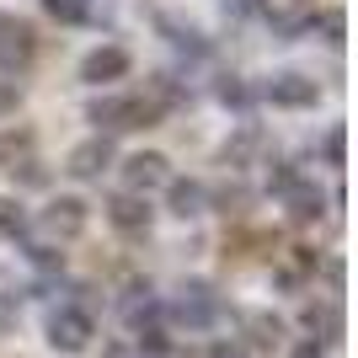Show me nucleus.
<instances>
[{"mask_svg":"<svg viewBox=\"0 0 358 358\" xmlns=\"http://www.w3.org/2000/svg\"><path fill=\"white\" fill-rule=\"evenodd\" d=\"M166 118V107L139 91V96H102V102H91V123L102 129V134H129V129H155Z\"/></svg>","mask_w":358,"mask_h":358,"instance_id":"obj_1","label":"nucleus"},{"mask_svg":"<svg viewBox=\"0 0 358 358\" xmlns=\"http://www.w3.org/2000/svg\"><path fill=\"white\" fill-rule=\"evenodd\" d=\"M220 315H224V294L214 284H203V278H187L177 289V299H171V321L187 331H209Z\"/></svg>","mask_w":358,"mask_h":358,"instance_id":"obj_2","label":"nucleus"},{"mask_svg":"<svg viewBox=\"0 0 358 358\" xmlns=\"http://www.w3.org/2000/svg\"><path fill=\"white\" fill-rule=\"evenodd\" d=\"M38 59V27L22 16H0V70L16 75Z\"/></svg>","mask_w":358,"mask_h":358,"instance_id":"obj_3","label":"nucleus"},{"mask_svg":"<svg viewBox=\"0 0 358 358\" xmlns=\"http://www.w3.org/2000/svg\"><path fill=\"white\" fill-rule=\"evenodd\" d=\"M91 331H96V321H91L86 305H59V310L48 315V343L59 348V353H80L91 343Z\"/></svg>","mask_w":358,"mask_h":358,"instance_id":"obj_4","label":"nucleus"},{"mask_svg":"<svg viewBox=\"0 0 358 358\" xmlns=\"http://www.w3.org/2000/svg\"><path fill=\"white\" fill-rule=\"evenodd\" d=\"M299 321H305V331H310L321 348L343 343V305H337V299H310V305L299 310Z\"/></svg>","mask_w":358,"mask_h":358,"instance_id":"obj_5","label":"nucleus"},{"mask_svg":"<svg viewBox=\"0 0 358 358\" xmlns=\"http://www.w3.org/2000/svg\"><path fill=\"white\" fill-rule=\"evenodd\" d=\"M107 166H113V139L96 134V139H86V145H75V150H70L64 171H70V177H80V182H96Z\"/></svg>","mask_w":358,"mask_h":358,"instance_id":"obj_6","label":"nucleus"},{"mask_svg":"<svg viewBox=\"0 0 358 358\" xmlns=\"http://www.w3.org/2000/svg\"><path fill=\"white\" fill-rule=\"evenodd\" d=\"M150 203L145 193H118L107 198V220H113V230H123V236H150Z\"/></svg>","mask_w":358,"mask_h":358,"instance_id":"obj_7","label":"nucleus"},{"mask_svg":"<svg viewBox=\"0 0 358 358\" xmlns=\"http://www.w3.org/2000/svg\"><path fill=\"white\" fill-rule=\"evenodd\" d=\"M166 155H155V150H139V155H129L123 161V182H129V193H150V187H166Z\"/></svg>","mask_w":358,"mask_h":358,"instance_id":"obj_8","label":"nucleus"},{"mask_svg":"<svg viewBox=\"0 0 358 358\" xmlns=\"http://www.w3.org/2000/svg\"><path fill=\"white\" fill-rule=\"evenodd\" d=\"M43 230L59 236V241H75L80 230H86V203H80V198H54V203L43 209Z\"/></svg>","mask_w":358,"mask_h":358,"instance_id":"obj_9","label":"nucleus"},{"mask_svg":"<svg viewBox=\"0 0 358 358\" xmlns=\"http://www.w3.org/2000/svg\"><path fill=\"white\" fill-rule=\"evenodd\" d=\"M166 203H171V214L177 220H198V214L209 209V187L203 182H182V177H166Z\"/></svg>","mask_w":358,"mask_h":358,"instance_id":"obj_10","label":"nucleus"},{"mask_svg":"<svg viewBox=\"0 0 358 358\" xmlns=\"http://www.w3.org/2000/svg\"><path fill=\"white\" fill-rule=\"evenodd\" d=\"M268 102L273 107H315V80L310 75H273L268 80Z\"/></svg>","mask_w":358,"mask_h":358,"instance_id":"obj_11","label":"nucleus"},{"mask_svg":"<svg viewBox=\"0 0 358 358\" xmlns=\"http://www.w3.org/2000/svg\"><path fill=\"white\" fill-rule=\"evenodd\" d=\"M241 331H246V353H252V348H278L284 343V321H278V315L273 310H241Z\"/></svg>","mask_w":358,"mask_h":358,"instance_id":"obj_12","label":"nucleus"},{"mask_svg":"<svg viewBox=\"0 0 358 358\" xmlns=\"http://www.w3.org/2000/svg\"><path fill=\"white\" fill-rule=\"evenodd\" d=\"M118 75H129V54H123V48H91L86 64H80V80H91V86L118 80Z\"/></svg>","mask_w":358,"mask_h":358,"instance_id":"obj_13","label":"nucleus"},{"mask_svg":"<svg viewBox=\"0 0 358 358\" xmlns=\"http://www.w3.org/2000/svg\"><path fill=\"white\" fill-rule=\"evenodd\" d=\"M284 203H289V220L294 224H315L327 214V198H321V187H310V182H294L284 193Z\"/></svg>","mask_w":358,"mask_h":358,"instance_id":"obj_14","label":"nucleus"},{"mask_svg":"<svg viewBox=\"0 0 358 358\" xmlns=\"http://www.w3.org/2000/svg\"><path fill=\"white\" fill-rule=\"evenodd\" d=\"M123 315H129V327H150V321H161V299H155V289L150 284H129L123 289Z\"/></svg>","mask_w":358,"mask_h":358,"instance_id":"obj_15","label":"nucleus"},{"mask_svg":"<svg viewBox=\"0 0 358 358\" xmlns=\"http://www.w3.org/2000/svg\"><path fill=\"white\" fill-rule=\"evenodd\" d=\"M161 32H166V38H171V43L182 48V54H193V59H203V54H209L203 32H198V27H187V22H177V16H161Z\"/></svg>","mask_w":358,"mask_h":358,"instance_id":"obj_16","label":"nucleus"},{"mask_svg":"<svg viewBox=\"0 0 358 358\" xmlns=\"http://www.w3.org/2000/svg\"><path fill=\"white\" fill-rule=\"evenodd\" d=\"M310 273H315V252H310V246H289V262L278 268V284H284V289H299Z\"/></svg>","mask_w":358,"mask_h":358,"instance_id":"obj_17","label":"nucleus"},{"mask_svg":"<svg viewBox=\"0 0 358 358\" xmlns=\"http://www.w3.org/2000/svg\"><path fill=\"white\" fill-rule=\"evenodd\" d=\"M257 150H262V134H257V129H241V134L224 145V166H246Z\"/></svg>","mask_w":358,"mask_h":358,"instance_id":"obj_18","label":"nucleus"},{"mask_svg":"<svg viewBox=\"0 0 358 358\" xmlns=\"http://www.w3.org/2000/svg\"><path fill=\"white\" fill-rule=\"evenodd\" d=\"M134 353H145V358H166V353H171V337H166V327H161V321L139 327V348H134Z\"/></svg>","mask_w":358,"mask_h":358,"instance_id":"obj_19","label":"nucleus"},{"mask_svg":"<svg viewBox=\"0 0 358 358\" xmlns=\"http://www.w3.org/2000/svg\"><path fill=\"white\" fill-rule=\"evenodd\" d=\"M22 230H27L22 203H16V198H0V236H22Z\"/></svg>","mask_w":358,"mask_h":358,"instance_id":"obj_20","label":"nucleus"},{"mask_svg":"<svg viewBox=\"0 0 358 358\" xmlns=\"http://www.w3.org/2000/svg\"><path fill=\"white\" fill-rule=\"evenodd\" d=\"M6 171H11V177L22 182V187H43V182H48V171H43L38 161H32V155H22V161H16V166H6Z\"/></svg>","mask_w":358,"mask_h":358,"instance_id":"obj_21","label":"nucleus"},{"mask_svg":"<svg viewBox=\"0 0 358 358\" xmlns=\"http://www.w3.org/2000/svg\"><path fill=\"white\" fill-rule=\"evenodd\" d=\"M22 155H32V134H6L0 139V166H16Z\"/></svg>","mask_w":358,"mask_h":358,"instance_id":"obj_22","label":"nucleus"},{"mask_svg":"<svg viewBox=\"0 0 358 358\" xmlns=\"http://www.w3.org/2000/svg\"><path fill=\"white\" fill-rule=\"evenodd\" d=\"M214 203H220V214H246V203H252V193H246V187H220V198H214Z\"/></svg>","mask_w":358,"mask_h":358,"instance_id":"obj_23","label":"nucleus"},{"mask_svg":"<svg viewBox=\"0 0 358 358\" xmlns=\"http://www.w3.org/2000/svg\"><path fill=\"white\" fill-rule=\"evenodd\" d=\"M48 6V16H54V22H80V16L91 11L86 0H43Z\"/></svg>","mask_w":358,"mask_h":358,"instance_id":"obj_24","label":"nucleus"},{"mask_svg":"<svg viewBox=\"0 0 358 358\" xmlns=\"http://www.w3.org/2000/svg\"><path fill=\"white\" fill-rule=\"evenodd\" d=\"M220 102L224 107H246V102H252V91L241 86V75H224V80H220Z\"/></svg>","mask_w":358,"mask_h":358,"instance_id":"obj_25","label":"nucleus"},{"mask_svg":"<svg viewBox=\"0 0 358 358\" xmlns=\"http://www.w3.org/2000/svg\"><path fill=\"white\" fill-rule=\"evenodd\" d=\"M294 182H299L294 166H289V161H273V171H268V187H273V193H289Z\"/></svg>","mask_w":358,"mask_h":358,"instance_id":"obj_26","label":"nucleus"},{"mask_svg":"<svg viewBox=\"0 0 358 358\" xmlns=\"http://www.w3.org/2000/svg\"><path fill=\"white\" fill-rule=\"evenodd\" d=\"M32 268H38V273H59L64 268V252H54V246H32Z\"/></svg>","mask_w":358,"mask_h":358,"instance_id":"obj_27","label":"nucleus"},{"mask_svg":"<svg viewBox=\"0 0 358 358\" xmlns=\"http://www.w3.org/2000/svg\"><path fill=\"white\" fill-rule=\"evenodd\" d=\"M315 27L327 32V43H343V27H348V22H343V11H321V16H315Z\"/></svg>","mask_w":358,"mask_h":358,"instance_id":"obj_28","label":"nucleus"},{"mask_svg":"<svg viewBox=\"0 0 358 358\" xmlns=\"http://www.w3.org/2000/svg\"><path fill=\"white\" fill-rule=\"evenodd\" d=\"M321 155H327V166H343V129H331V134H327Z\"/></svg>","mask_w":358,"mask_h":358,"instance_id":"obj_29","label":"nucleus"},{"mask_svg":"<svg viewBox=\"0 0 358 358\" xmlns=\"http://www.w3.org/2000/svg\"><path fill=\"white\" fill-rule=\"evenodd\" d=\"M209 358H252V353H246L241 343H214V348H209Z\"/></svg>","mask_w":358,"mask_h":358,"instance_id":"obj_30","label":"nucleus"},{"mask_svg":"<svg viewBox=\"0 0 358 358\" xmlns=\"http://www.w3.org/2000/svg\"><path fill=\"white\" fill-rule=\"evenodd\" d=\"M16 321V294H0V331H11Z\"/></svg>","mask_w":358,"mask_h":358,"instance_id":"obj_31","label":"nucleus"},{"mask_svg":"<svg viewBox=\"0 0 358 358\" xmlns=\"http://www.w3.org/2000/svg\"><path fill=\"white\" fill-rule=\"evenodd\" d=\"M289 358H327V348H321V343H315V337H310V343H299V348H294V353H289Z\"/></svg>","mask_w":358,"mask_h":358,"instance_id":"obj_32","label":"nucleus"},{"mask_svg":"<svg viewBox=\"0 0 358 358\" xmlns=\"http://www.w3.org/2000/svg\"><path fill=\"white\" fill-rule=\"evenodd\" d=\"M102 358H139V353H134L129 343H107V348H102Z\"/></svg>","mask_w":358,"mask_h":358,"instance_id":"obj_33","label":"nucleus"},{"mask_svg":"<svg viewBox=\"0 0 358 358\" xmlns=\"http://www.w3.org/2000/svg\"><path fill=\"white\" fill-rule=\"evenodd\" d=\"M327 284H331V294L343 289V262H327Z\"/></svg>","mask_w":358,"mask_h":358,"instance_id":"obj_34","label":"nucleus"},{"mask_svg":"<svg viewBox=\"0 0 358 358\" xmlns=\"http://www.w3.org/2000/svg\"><path fill=\"white\" fill-rule=\"evenodd\" d=\"M16 107V86H6V80H0V113H11Z\"/></svg>","mask_w":358,"mask_h":358,"instance_id":"obj_35","label":"nucleus"},{"mask_svg":"<svg viewBox=\"0 0 358 358\" xmlns=\"http://www.w3.org/2000/svg\"><path fill=\"white\" fill-rule=\"evenodd\" d=\"M252 6H257V0H224V11H230V16H246Z\"/></svg>","mask_w":358,"mask_h":358,"instance_id":"obj_36","label":"nucleus"}]
</instances>
